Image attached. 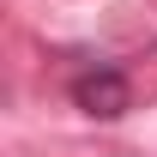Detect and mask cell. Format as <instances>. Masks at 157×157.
Returning <instances> with one entry per match:
<instances>
[{
    "label": "cell",
    "instance_id": "obj_1",
    "mask_svg": "<svg viewBox=\"0 0 157 157\" xmlns=\"http://www.w3.org/2000/svg\"><path fill=\"white\" fill-rule=\"evenodd\" d=\"M67 97L91 121H121L133 109V85H127V73H121L115 60H85V67L67 73Z\"/></svg>",
    "mask_w": 157,
    "mask_h": 157
}]
</instances>
